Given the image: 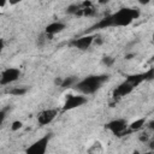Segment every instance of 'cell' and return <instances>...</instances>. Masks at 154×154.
Wrapping results in <instances>:
<instances>
[{"label":"cell","instance_id":"6da1fadb","mask_svg":"<svg viewBox=\"0 0 154 154\" xmlns=\"http://www.w3.org/2000/svg\"><path fill=\"white\" fill-rule=\"evenodd\" d=\"M107 75H99V76H88L81 81H78L75 85V88L82 94V95H90L94 94L96 90L101 88V85L108 81Z\"/></svg>","mask_w":154,"mask_h":154},{"label":"cell","instance_id":"7a4b0ae2","mask_svg":"<svg viewBox=\"0 0 154 154\" xmlns=\"http://www.w3.org/2000/svg\"><path fill=\"white\" fill-rule=\"evenodd\" d=\"M138 16H140V11L138 10L130 8V7L120 8L116 13H112L113 26H128Z\"/></svg>","mask_w":154,"mask_h":154},{"label":"cell","instance_id":"3957f363","mask_svg":"<svg viewBox=\"0 0 154 154\" xmlns=\"http://www.w3.org/2000/svg\"><path fill=\"white\" fill-rule=\"evenodd\" d=\"M49 138H51V135L47 134V135L42 136L41 138L36 140L32 144H30L25 149V154H46V150H47L48 143H49Z\"/></svg>","mask_w":154,"mask_h":154},{"label":"cell","instance_id":"277c9868","mask_svg":"<svg viewBox=\"0 0 154 154\" xmlns=\"http://www.w3.org/2000/svg\"><path fill=\"white\" fill-rule=\"evenodd\" d=\"M129 124L125 119L123 118H118V119H113L111 120L109 123L106 124V128L114 135L117 136H122L124 132H126V129H128Z\"/></svg>","mask_w":154,"mask_h":154},{"label":"cell","instance_id":"5b68a950","mask_svg":"<svg viewBox=\"0 0 154 154\" xmlns=\"http://www.w3.org/2000/svg\"><path fill=\"white\" fill-rule=\"evenodd\" d=\"M20 76V71L19 69L16 67H7L1 72V77H0V84L1 85H7L11 84L13 82H16Z\"/></svg>","mask_w":154,"mask_h":154},{"label":"cell","instance_id":"8992f818","mask_svg":"<svg viewBox=\"0 0 154 154\" xmlns=\"http://www.w3.org/2000/svg\"><path fill=\"white\" fill-rule=\"evenodd\" d=\"M87 102V97L85 95H69L64 102V106H63V109L64 111H70V109H73V108H77L82 105H84Z\"/></svg>","mask_w":154,"mask_h":154},{"label":"cell","instance_id":"52a82bcc","mask_svg":"<svg viewBox=\"0 0 154 154\" xmlns=\"http://www.w3.org/2000/svg\"><path fill=\"white\" fill-rule=\"evenodd\" d=\"M94 38H95L94 35H84L82 37L73 38L71 41V46H73L75 48H78L81 51H84V49H88L94 43Z\"/></svg>","mask_w":154,"mask_h":154},{"label":"cell","instance_id":"ba28073f","mask_svg":"<svg viewBox=\"0 0 154 154\" xmlns=\"http://www.w3.org/2000/svg\"><path fill=\"white\" fill-rule=\"evenodd\" d=\"M57 114H58L57 109H53V108L45 109V111H42V112L38 113V116H37V122H38L40 125H47V124L52 123V122L55 119Z\"/></svg>","mask_w":154,"mask_h":154},{"label":"cell","instance_id":"9c48e42d","mask_svg":"<svg viewBox=\"0 0 154 154\" xmlns=\"http://www.w3.org/2000/svg\"><path fill=\"white\" fill-rule=\"evenodd\" d=\"M134 85L131 84V83H129L126 79L124 81V82H122L116 89H114V91H113V95H114V97L117 96V97H122V96H126V95H129L132 90H134Z\"/></svg>","mask_w":154,"mask_h":154},{"label":"cell","instance_id":"30bf717a","mask_svg":"<svg viewBox=\"0 0 154 154\" xmlns=\"http://www.w3.org/2000/svg\"><path fill=\"white\" fill-rule=\"evenodd\" d=\"M65 23H63V22H53V23H51V24H48L47 26H46V29H45V32L47 34V36L49 37V38H52L55 34H59V32H61L64 29H65Z\"/></svg>","mask_w":154,"mask_h":154},{"label":"cell","instance_id":"8fae6325","mask_svg":"<svg viewBox=\"0 0 154 154\" xmlns=\"http://www.w3.org/2000/svg\"><path fill=\"white\" fill-rule=\"evenodd\" d=\"M126 81L129 83H131L134 87H137L138 84H141L143 81H146V76H144V72L143 73H135V75H130L128 76Z\"/></svg>","mask_w":154,"mask_h":154},{"label":"cell","instance_id":"7c38bea8","mask_svg":"<svg viewBox=\"0 0 154 154\" xmlns=\"http://www.w3.org/2000/svg\"><path fill=\"white\" fill-rule=\"evenodd\" d=\"M26 91H28L26 87H13L8 90V94H11L13 96H23L26 94Z\"/></svg>","mask_w":154,"mask_h":154},{"label":"cell","instance_id":"4fadbf2b","mask_svg":"<svg viewBox=\"0 0 154 154\" xmlns=\"http://www.w3.org/2000/svg\"><path fill=\"white\" fill-rule=\"evenodd\" d=\"M146 124V119L144 118H140V119H136L135 122H132L129 128H130V131H137V130H141Z\"/></svg>","mask_w":154,"mask_h":154},{"label":"cell","instance_id":"5bb4252c","mask_svg":"<svg viewBox=\"0 0 154 154\" xmlns=\"http://www.w3.org/2000/svg\"><path fill=\"white\" fill-rule=\"evenodd\" d=\"M77 78L75 76H70V77H66L63 79V84H61V88H70L72 85H76L77 83Z\"/></svg>","mask_w":154,"mask_h":154},{"label":"cell","instance_id":"9a60e30c","mask_svg":"<svg viewBox=\"0 0 154 154\" xmlns=\"http://www.w3.org/2000/svg\"><path fill=\"white\" fill-rule=\"evenodd\" d=\"M102 144L100 142H95L94 144H91V147L88 149V153L89 154H102Z\"/></svg>","mask_w":154,"mask_h":154},{"label":"cell","instance_id":"2e32d148","mask_svg":"<svg viewBox=\"0 0 154 154\" xmlns=\"http://www.w3.org/2000/svg\"><path fill=\"white\" fill-rule=\"evenodd\" d=\"M79 10H81V5H78V4H71V5H69L66 7V13L77 16V13H78Z\"/></svg>","mask_w":154,"mask_h":154},{"label":"cell","instance_id":"e0dca14e","mask_svg":"<svg viewBox=\"0 0 154 154\" xmlns=\"http://www.w3.org/2000/svg\"><path fill=\"white\" fill-rule=\"evenodd\" d=\"M49 37L47 36V34L46 32H42V34H40L38 36H37V40H36V45L38 46V47H43L45 46V43L47 42V40H48Z\"/></svg>","mask_w":154,"mask_h":154},{"label":"cell","instance_id":"ac0fdd59","mask_svg":"<svg viewBox=\"0 0 154 154\" xmlns=\"http://www.w3.org/2000/svg\"><path fill=\"white\" fill-rule=\"evenodd\" d=\"M114 58H112V57H109V55H105L103 58H102V64L103 65H106V66H112L113 64H114Z\"/></svg>","mask_w":154,"mask_h":154},{"label":"cell","instance_id":"d6986e66","mask_svg":"<svg viewBox=\"0 0 154 154\" xmlns=\"http://www.w3.org/2000/svg\"><path fill=\"white\" fill-rule=\"evenodd\" d=\"M8 109H11V108H10V107H4V108H1V111H0V123H1V124H4Z\"/></svg>","mask_w":154,"mask_h":154},{"label":"cell","instance_id":"ffe728a7","mask_svg":"<svg viewBox=\"0 0 154 154\" xmlns=\"http://www.w3.org/2000/svg\"><path fill=\"white\" fill-rule=\"evenodd\" d=\"M144 76H146V81H152V79H154V67L147 70V71L144 72Z\"/></svg>","mask_w":154,"mask_h":154},{"label":"cell","instance_id":"44dd1931","mask_svg":"<svg viewBox=\"0 0 154 154\" xmlns=\"http://www.w3.org/2000/svg\"><path fill=\"white\" fill-rule=\"evenodd\" d=\"M20 128H22V122H19V120L13 122L12 125H11V130H12V131H17V130H19Z\"/></svg>","mask_w":154,"mask_h":154},{"label":"cell","instance_id":"7402d4cb","mask_svg":"<svg viewBox=\"0 0 154 154\" xmlns=\"http://www.w3.org/2000/svg\"><path fill=\"white\" fill-rule=\"evenodd\" d=\"M138 140L141 141V142H149V135L147 134V132H142L140 136H138Z\"/></svg>","mask_w":154,"mask_h":154},{"label":"cell","instance_id":"603a6c76","mask_svg":"<svg viewBox=\"0 0 154 154\" xmlns=\"http://www.w3.org/2000/svg\"><path fill=\"white\" fill-rule=\"evenodd\" d=\"M102 43H103V40H102L101 37H96V36H95V38H94V45L100 46V45H102Z\"/></svg>","mask_w":154,"mask_h":154},{"label":"cell","instance_id":"cb8c5ba5","mask_svg":"<svg viewBox=\"0 0 154 154\" xmlns=\"http://www.w3.org/2000/svg\"><path fill=\"white\" fill-rule=\"evenodd\" d=\"M63 79H64V78H61V77H57V78L54 79V84L58 85V87H61V84H63Z\"/></svg>","mask_w":154,"mask_h":154},{"label":"cell","instance_id":"d4e9b609","mask_svg":"<svg viewBox=\"0 0 154 154\" xmlns=\"http://www.w3.org/2000/svg\"><path fill=\"white\" fill-rule=\"evenodd\" d=\"M148 128H149L150 130H154V120H152V122L148 123Z\"/></svg>","mask_w":154,"mask_h":154},{"label":"cell","instance_id":"484cf974","mask_svg":"<svg viewBox=\"0 0 154 154\" xmlns=\"http://www.w3.org/2000/svg\"><path fill=\"white\" fill-rule=\"evenodd\" d=\"M134 57H135V54H134V53H131V54H126V55H125V59L130 60V59H132Z\"/></svg>","mask_w":154,"mask_h":154},{"label":"cell","instance_id":"4316f807","mask_svg":"<svg viewBox=\"0 0 154 154\" xmlns=\"http://www.w3.org/2000/svg\"><path fill=\"white\" fill-rule=\"evenodd\" d=\"M149 148L150 150H154V141H149Z\"/></svg>","mask_w":154,"mask_h":154},{"label":"cell","instance_id":"83f0119b","mask_svg":"<svg viewBox=\"0 0 154 154\" xmlns=\"http://www.w3.org/2000/svg\"><path fill=\"white\" fill-rule=\"evenodd\" d=\"M4 46H5V42H4V40L1 38V40H0V49H4Z\"/></svg>","mask_w":154,"mask_h":154},{"label":"cell","instance_id":"f1b7e54d","mask_svg":"<svg viewBox=\"0 0 154 154\" xmlns=\"http://www.w3.org/2000/svg\"><path fill=\"white\" fill-rule=\"evenodd\" d=\"M131 154H142V153H140V152H134V153H131Z\"/></svg>","mask_w":154,"mask_h":154},{"label":"cell","instance_id":"f546056e","mask_svg":"<svg viewBox=\"0 0 154 154\" xmlns=\"http://www.w3.org/2000/svg\"><path fill=\"white\" fill-rule=\"evenodd\" d=\"M153 40H154V32H153Z\"/></svg>","mask_w":154,"mask_h":154}]
</instances>
